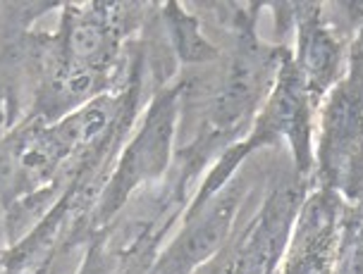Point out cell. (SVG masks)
<instances>
[{"mask_svg":"<svg viewBox=\"0 0 363 274\" xmlns=\"http://www.w3.org/2000/svg\"><path fill=\"white\" fill-rule=\"evenodd\" d=\"M120 10L113 5H91L89 10L69 8L50 60L53 101L72 105L94 96L113 69L120 45Z\"/></svg>","mask_w":363,"mask_h":274,"instance_id":"cell-1","label":"cell"},{"mask_svg":"<svg viewBox=\"0 0 363 274\" xmlns=\"http://www.w3.org/2000/svg\"><path fill=\"white\" fill-rule=\"evenodd\" d=\"M174 122H177V91H165L153 101L141 129L122 151L120 165L103 193V217L120 210V205L136 186L158 179L165 172L172 153Z\"/></svg>","mask_w":363,"mask_h":274,"instance_id":"cell-2","label":"cell"},{"mask_svg":"<svg viewBox=\"0 0 363 274\" xmlns=\"http://www.w3.org/2000/svg\"><path fill=\"white\" fill-rule=\"evenodd\" d=\"M323 172L354 193L363 177V74L354 72L330 96L323 120Z\"/></svg>","mask_w":363,"mask_h":274,"instance_id":"cell-3","label":"cell"},{"mask_svg":"<svg viewBox=\"0 0 363 274\" xmlns=\"http://www.w3.org/2000/svg\"><path fill=\"white\" fill-rule=\"evenodd\" d=\"M235 195L218 200L211 212L186 227V232L160 258L155 274H194L196 267L216 258L235 219Z\"/></svg>","mask_w":363,"mask_h":274,"instance_id":"cell-4","label":"cell"},{"mask_svg":"<svg viewBox=\"0 0 363 274\" xmlns=\"http://www.w3.org/2000/svg\"><path fill=\"white\" fill-rule=\"evenodd\" d=\"M335 239V200L320 191L303 207L296 222L294 246H291L284 274H328L330 246Z\"/></svg>","mask_w":363,"mask_h":274,"instance_id":"cell-5","label":"cell"},{"mask_svg":"<svg viewBox=\"0 0 363 274\" xmlns=\"http://www.w3.org/2000/svg\"><path fill=\"white\" fill-rule=\"evenodd\" d=\"M268 62L256 48H242L232 64L227 67V74L220 84L216 101H213L211 120L218 129H230L232 124L244 120L251 105L258 101L265 84Z\"/></svg>","mask_w":363,"mask_h":274,"instance_id":"cell-6","label":"cell"},{"mask_svg":"<svg viewBox=\"0 0 363 274\" xmlns=\"http://www.w3.org/2000/svg\"><path fill=\"white\" fill-rule=\"evenodd\" d=\"M299 72L303 86L313 93H323L325 86L333 81L337 67H340V45L328 31L318 22V17H311L301 27V50H299V64H294Z\"/></svg>","mask_w":363,"mask_h":274,"instance_id":"cell-7","label":"cell"},{"mask_svg":"<svg viewBox=\"0 0 363 274\" xmlns=\"http://www.w3.org/2000/svg\"><path fill=\"white\" fill-rule=\"evenodd\" d=\"M167 27H170V38L174 43V50L184 62L199 64L208 62L218 55V50L213 48V43L206 41V36L201 34L196 19L186 15L179 5H167L165 10Z\"/></svg>","mask_w":363,"mask_h":274,"instance_id":"cell-8","label":"cell"}]
</instances>
